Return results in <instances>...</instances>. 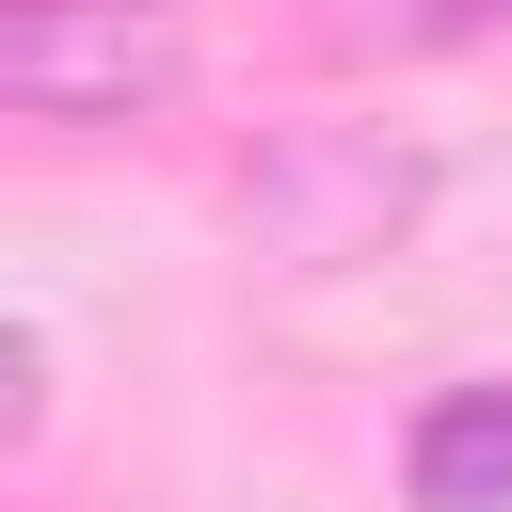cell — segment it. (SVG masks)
<instances>
[{
	"label": "cell",
	"instance_id": "obj_1",
	"mask_svg": "<svg viewBox=\"0 0 512 512\" xmlns=\"http://www.w3.org/2000/svg\"><path fill=\"white\" fill-rule=\"evenodd\" d=\"M192 96L176 0H0V112L32 128H144Z\"/></svg>",
	"mask_w": 512,
	"mask_h": 512
},
{
	"label": "cell",
	"instance_id": "obj_2",
	"mask_svg": "<svg viewBox=\"0 0 512 512\" xmlns=\"http://www.w3.org/2000/svg\"><path fill=\"white\" fill-rule=\"evenodd\" d=\"M416 192H432L416 144L288 128V144H256V176H240V240H256L272 272H352V256H384V240L416 224Z\"/></svg>",
	"mask_w": 512,
	"mask_h": 512
},
{
	"label": "cell",
	"instance_id": "obj_3",
	"mask_svg": "<svg viewBox=\"0 0 512 512\" xmlns=\"http://www.w3.org/2000/svg\"><path fill=\"white\" fill-rule=\"evenodd\" d=\"M400 496L416 512H512V384H432L400 432Z\"/></svg>",
	"mask_w": 512,
	"mask_h": 512
},
{
	"label": "cell",
	"instance_id": "obj_4",
	"mask_svg": "<svg viewBox=\"0 0 512 512\" xmlns=\"http://www.w3.org/2000/svg\"><path fill=\"white\" fill-rule=\"evenodd\" d=\"M32 432H48V336H32V320H0V464H16Z\"/></svg>",
	"mask_w": 512,
	"mask_h": 512
},
{
	"label": "cell",
	"instance_id": "obj_5",
	"mask_svg": "<svg viewBox=\"0 0 512 512\" xmlns=\"http://www.w3.org/2000/svg\"><path fill=\"white\" fill-rule=\"evenodd\" d=\"M400 16H416V32H496L512 0H400Z\"/></svg>",
	"mask_w": 512,
	"mask_h": 512
}]
</instances>
